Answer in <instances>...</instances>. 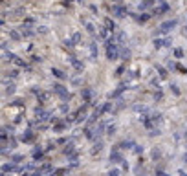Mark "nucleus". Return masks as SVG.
I'll return each mask as SVG.
<instances>
[{
  "label": "nucleus",
  "mask_w": 187,
  "mask_h": 176,
  "mask_svg": "<svg viewBox=\"0 0 187 176\" xmlns=\"http://www.w3.org/2000/svg\"><path fill=\"white\" fill-rule=\"evenodd\" d=\"M118 55H119L118 44H114L112 40H108V44H106V57H108L110 61H116V59H118Z\"/></svg>",
  "instance_id": "f257e3e1"
},
{
  "label": "nucleus",
  "mask_w": 187,
  "mask_h": 176,
  "mask_svg": "<svg viewBox=\"0 0 187 176\" xmlns=\"http://www.w3.org/2000/svg\"><path fill=\"white\" fill-rule=\"evenodd\" d=\"M53 92L61 97V99H70V94H68V90L61 84V83H57V84H53Z\"/></svg>",
  "instance_id": "f03ea898"
},
{
  "label": "nucleus",
  "mask_w": 187,
  "mask_h": 176,
  "mask_svg": "<svg viewBox=\"0 0 187 176\" xmlns=\"http://www.w3.org/2000/svg\"><path fill=\"white\" fill-rule=\"evenodd\" d=\"M176 24H178L176 20H167V22H163V24L160 26V30H158L156 33H167V31H171L173 28H176Z\"/></svg>",
  "instance_id": "7ed1b4c3"
},
{
  "label": "nucleus",
  "mask_w": 187,
  "mask_h": 176,
  "mask_svg": "<svg viewBox=\"0 0 187 176\" xmlns=\"http://www.w3.org/2000/svg\"><path fill=\"white\" fill-rule=\"evenodd\" d=\"M110 162H112V163H119V162H123V154L119 152V147H116V149L110 152Z\"/></svg>",
  "instance_id": "20e7f679"
},
{
  "label": "nucleus",
  "mask_w": 187,
  "mask_h": 176,
  "mask_svg": "<svg viewBox=\"0 0 187 176\" xmlns=\"http://www.w3.org/2000/svg\"><path fill=\"white\" fill-rule=\"evenodd\" d=\"M48 118H50L48 110H42V108H37V110H35V119H37V121H44V119H48Z\"/></svg>",
  "instance_id": "39448f33"
},
{
  "label": "nucleus",
  "mask_w": 187,
  "mask_h": 176,
  "mask_svg": "<svg viewBox=\"0 0 187 176\" xmlns=\"http://www.w3.org/2000/svg\"><path fill=\"white\" fill-rule=\"evenodd\" d=\"M20 140L24 141V143H31V141L35 140V132H33V130H26L24 134L20 136Z\"/></svg>",
  "instance_id": "423d86ee"
},
{
  "label": "nucleus",
  "mask_w": 187,
  "mask_h": 176,
  "mask_svg": "<svg viewBox=\"0 0 187 176\" xmlns=\"http://www.w3.org/2000/svg\"><path fill=\"white\" fill-rule=\"evenodd\" d=\"M62 152H64V156H70L72 160H75V158H77V154H75V149H74V145H72V143H70V145H66Z\"/></svg>",
  "instance_id": "0eeeda50"
},
{
  "label": "nucleus",
  "mask_w": 187,
  "mask_h": 176,
  "mask_svg": "<svg viewBox=\"0 0 187 176\" xmlns=\"http://www.w3.org/2000/svg\"><path fill=\"white\" fill-rule=\"evenodd\" d=\"M4 94H6V96H13V94H15V84H13V83H9V84L6 83V84H4Z\"/></svg>",
  "instance_id": "6e6552de"
},
{
  "label": "nucleus",
  "mask_w": 187,
  "mask_h": 176,
  "mask_svg": "<svg viewBox=\"0 0 187 176\" xmlns=\"http://www.w3.org/2000/svg\"><path fill=\"white\" fill-rule=\"evenodd\" d=\"M134 145H136V143H134L132 140H125V141H121L118 147H119V149H134Z\"/></svg>",
  "instance_id": "1a4fd4ad"
},
{
  "label": "nucleus",
  "mask_w": 187,
  "mask_h": 176,
  "mask_svg": "<svg viewBox=\"0 0 187 176\" xmlns=\"http://www.w3.org/2000/svg\"><path fill=\"white\" fill-rule=\"evenodd\" d=\"M2 171H4V172H8V171H9V172H13V171H22V169H20V167H17V165H13V163H4Z\"/></svg>",
  "instance_id": "9d476101"
},
{
  "label": "nucleus",
  "mask_w": 187,
  "mask_h": 176,
  "mask_svg": "<svg viewBox=\"0 0 187 176\" xmlns=\"http://www.w3.org/2000/svg\"><path fill=\"white\" fill-rule=\"evenodd\" d=\"M52 74L57 77V79H61V81H64L66 79V75H64V72H61L59 68H52Z\"/></svg>",
  "instance_id": "9b49d317"
},
{
  "label": "nucleus",
  "mask_w": 187,
  "mask_h": 176,
  "mask_svg": "<svg viewBox=\"0 0 187 176\" xmlns=\"http://www.w3.org/2000/svg\"><path fill=\"white\" fill-rule=\"evenodd\" d=\"M70 62L74 64V68H75V70H83V68H84V66H83V62H79L75 57H70Z\"/></svg>",
  "instance_id": "f8f14e48"
},
{
  "label": "nucleus",
  "mask_w": 187,
  "mask_h": 176,
  "mask_svg": "<svg viewBox=\"0 0 187 176\" xmlns=\"http://www.w3.org/2000/svg\"><path fill=\"white\" fill-rule=\"evenodd\" d=\"M151 156H152V160H156V162H158V160L161 158V150H160L158 147H154V149H152V152H151Z\"/></svg>",
  "instance_id": "ddd939ff"
},
{
  "label": "nucleus",
  "mask_w": 187,
  "mask_h": 176,
  "mask_svg": "<svg viewBox=\"0 0 187 176\" xmlns=\"http://www.w3.org/2000/svg\"><path fill=\"white\" fill-rule=\"evenodd\" d=\"M83 97L86 99V103H90V99H92V90L90 88H83Z\"/></svg>",
  "instance_id": "4468645a"
},
{
  "label": "nucleus",
  "mask_w": 187,
  "mask_h": 176,
  "mask_svg": "<svg viewBox=\"0 0 187 176\" xmlns=\"http://www.w3.org/2000/svg\"><path fill=\"white\" fill-rule=\"evenodd\" d=\"M90 53H92V59H96V57H97V46H96V42H92V44H90Z\"/></svg>",
  "instance_id": "2eb2a0df"
},
{
  "label": "nucleus",
  "mask_w": 187,
  "mask_h": 176,
  "mask_svg": "<svg viewBox=\"0 0 187 176\" xmlns=\"http://www.w3.org/2000/svg\"><path fill=\"white\" fill-rule=\"evenodd\" d=\"M101 149H103V141H101V140H97L96 143H94V149H92V152H99Z\"/></svg>",
  "instance_id": "dca6fc26"
},
{
  "label": "nucleus",
  "mask_w": 187,
  "mask_h": 176,
  "mask_svg": "<svg viewBox=\"0 0 187 176\" xmlns=\"http://www.w3.org/2000/svg\"><path fill=\"white\" fill-rule=\"evenodd\" d=\"M123 90H125V84H121V86H119V88H118L116 92H112V94H110V97H112V99H114V97H118V96H119Z\"/></svg>",
  "instance_id": "f3484780"
},
{
  "label": "nucleus",
  "mask_w": 187,
  "mask_h": 176,
  "mask_svg": "<svg viewBox=\"0 0 187 176\" xmlns=\"http://www.w3.org/2000/svg\"><path fill=\"white\" fill-rule=\"evenodd\" d=\"M112 11L116 13V17H119V18H121V17H125V15H123V9H121V8H118V6H114V8H112Z\"/></svg>",
  "instance_id": "a211bd4d"
},
{
  "label": "nucleus",
  "mask_w": 187,
  "mask_h": 176,
  "mask_svg": "<svg viewBox=\"0 0 187 176\" xmlns=\"http://www.w3.org/2000/svg\"><path fill=\"white\" fill-rule=\"evenodd\" d=\"M66 128V123H57V125H53V132H61V130H64Z\"/></svg>",
  "instance_id": "6ab92c4d"
},
{
  "label": "nucleus",
  "mask_w": 187,
  "mask_h": 176,
  "mask_svg": "<svg viewBox=\"0 0 187 176\" xmlns=\"http://www.w3.org/2000/svg\"><path fill=\"white\" fill-rule=\"evenodd\" d=\"M42 158V149H35L33 150V160H40Z\"/></svg>",
  "instance_id": "aec40b11"
},
{
  "label": "nucleus",
  "mask_w": 187,
  "mask_h": 176,
  "mask_svg": "<svg viewBox=\"0 0 187 176\" xmlns=\"http://www.w3.org/2000/svg\"><path fill=\"white\" fill-rule=\"evenodd\" d=\"M22 160H24L22 154H15V156H11V162H13V163H18V162H22Z\"/></svg>",
  "instance_id": "412c9836"
},
{
  "label": "nucleus",
  "mask_w": 187,
  "mask_h": 176,
  "mask_svg": "<svg viewBox=\"0 0 187 176\" xmlns=\"http://www.w3.org/2000/svg\"><path fill=\"white\" fill-rule=\"evenodd\" d=\"M66 174V169H57V171H52V176H62Z\"/></svg>",
  "instance_id": "4be33fe9"
},
{
  "label": "nucleus",
  "mask_w": 187,
  "mask_h": 176,
  "mask_svg": "<svg viewBox=\"0 0 187 176\" xmlns=\"http://www.w3.org/2000/svg\"><path fill=\"white\" fill-rule=\"evenodd\" d=\"M106 134H108V136L116 134V125H108V127H106Z\"/></svg>",
  "instance_id": "5701e85b"
},
{
  "label": "nucleus",
  "mask_w": 187,
  "mask_h": 176,
  "mask_svg": "<svg viewBox=\"0 0 187 176\" xmlns=\"http://www.w3.org/2000/svg\"><path fill=\"white\" fill-rule=\"evenodd\" d=\"M121 172H119V169H112V171H108L105 176H119Z\"/></svg>",
  "instance_id": "b1692460"
},
{
  "label": "nucleus",
  "mask_w": 187,
  "mask_h": 176,
  "mask_svg": "<svg viewBox=\"0 0 187 176\" xmlns=\"http://www.w3.org/2000/svg\"><path fill=\"white\" fill-rule=\"evenodd\" d=\"M156 70H158L160 77H167V72H165V68H161V66H156Z\"/></svg>",
  "instance_id": "393cba45"
},
{
  "label": "nucleus",
  "mask_w": 187,
  "mask_h": 176,
  "mask_svg": "<svg viewBox=\"0 0 187 176\" xmlns=\"http://www.w3.org/2000/svg\"><path fill=\"white\" fill-rule=\"evenodd\" d=\"M171 90H173V94H174V96H180V88H178V84H174V83H173V84H171Z\"/></svg>",
  "instance_id": "a878e982"
},
{
  "label": "nucleus",
  "mask_w": 187,
  "mask_h": 176,
  "mask_svg": "<svg viewBox=\"0 0 187 176\" xmlns=\"http://www.w3.org/2000/svg\"><path fill=\"white\" fill-rule=\"evenodd\" d=\"M134 152H136V154H141V152H143V147H141V145H134Z\"/></svg>",
  "instance_id": "bb28decb"
},
{
  "label": "nucleus",
  "mask_w": 187,
  "mask_h": 176,
  "mask_svg": "<svg viewBox=\"0 0 187 176\" xmlns=\"http://www.w3.org/2000/svg\"><path fill=\"white\" fill-rule=\"evenodd\" d=\"M134 110H138V112H147V108H145L143 105H141V106H139V105H136V106H134Z\"/></svg>",
  "instance_id": "cd10ccee"
},
{
  "label": "nucleus",
  "mask_w": 187,
  "mask_h": 176,
  "mask_svg": "<svg viewBox=\"0 0 187 176\" xmlns=\"http://www.w3.org/2000/svg\"><path fill=\"white\" fill-rule=\"evenodd\" d=\"M39 99H40V101H46V99H48V94H39Z\"/></svg>",
  "instance_id": "c85d7f7f"
},
{
  "label": "nucleus",
  "mask_w": 187,
  "mask_h": 176,
  "mask_svg": "<svg viewBox=\"0 0 187 176\" xmlns=\"http://www.w3.org/2000/svg\"><path fill=\"white\" fill-rule=\"evenodd\" d=\"M156 176H169V174L163 172V171H156Z\"/></svg>",
  "instance_id": "c756f323"
},
{
  "label": "nucleus",
  "mask_w": 187,
  "mask_h": 176,
  "mask_svg": "<svg viewBox=\"0 0 187 176\" xmlns=\"http://www.w3.org/2000/svg\"><path fill=\"white\" fill-rule=\"evenodd\" d=\"M86 30H88L90 33H94V31H96V30H94V26H92V24H86Z\"/></svg>",
  "instance_id": "7c9ffc66"
},
{
  "label": "nucleus",
  "mask_w": 187,
  "mask_h": 176,
  "mask_svg": "<svg viewBox=\"0 0 187 176\" xmlns=\"http://www.w3.org/2000/svg\"><path fill=\"white\" fill-rule=\"evenodd\" d=\"M174 55H176V57H182V55H183V52H182V50H174Z\"/></svg>",
  "instance_id": "2f4dec72"
},
{
  "label": "nucleus",
  "mask_w": 187,
  "mask_h": 176,
  "mask_svg": "<svg viewBox=\"0 0 187 176\" xmlns=\"http://www.w3.org/2000/svg\"><path fill=\"white\" fill-rule=\"evenodd\" d=\"M13 105H18V106H20V105H24V101H22V99H17V101H15Z\"/></svg>",
  "instance_id": "473e14b6"
},
{
  "label": "nucleus",
  "mask_w": 187,
  "mask_h": 176,
  "mask_svg": "<svg viewBox=\"0 0 187 176\" xmlns=\"http://www.w3.org/2000/svg\"><path fill=\"white\" fill-rule=\"evenodd\" d=\"M123 171H128V163H127L125 160H123Z\"/></svg>",
  "instance_id": "72a5a7b5"
},
{
  "label": "nucleus",
  "mask_w": 187,
  "mask_h": 176,
  "mask_svg": "<svg viewBox=\"0 0 187 176\" xmlns=\"http://www.w3.org/2000/svg\"><path fill=\"white\" fill-rule=\"evenodd\" d=\"M178 176H187V172H185V171H182V169H180V171H178Z\"/></svg>",
  "instance_id": "f704fd0d"
},
{
  "label": "nucleus",
  "mask_w": 187,
  "mask_h": 176,
  "mask_svg": "<svg viewBox=\"0 0 187 176\" xmlns=\"http://www.w3.org/2000/svg\"><path fill=\"white\" fill-rule=\"evenodd\" d=\"M183 162L187 163V150H185V154H183Z\"/></svg>",
  "instance_id": "c9c22d12"
},
{
  "label": "nucleus",
  "mask_w": 187,
  "mask_h": 176,
  "mask_svg": "<svg viewBox=\"0 0 187 176\" xmlns=\"http://www.w3.org/2000/svg\"><path fill=\"white\" fill-rule=\"evenodd\" d=\"M2 176H8V172H4V174H2Z\"/></svg>",
  "instance_id": "e433bc0d"
},
{
  "label": "nucleus",
  "mask_w": 187,
  "mask_h": 176,
  "mask_svg": "<svg viewBox=\"0 0 187 176\" xmlns=\"http://www.w3.org/2000/svg\"><path fill=\"white\" fill-rule=\"evenodd\" d=\"M185 138H187V130H185Z\"/></svg>",
  "instance_id": "4c0bfd02"
}]
</instances>
